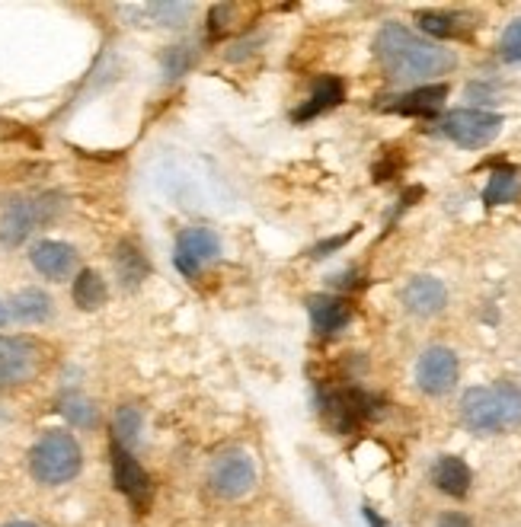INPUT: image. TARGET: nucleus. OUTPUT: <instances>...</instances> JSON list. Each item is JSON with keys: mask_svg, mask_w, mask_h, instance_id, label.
Masks as SVG:
<instances>
[{"mask_svg": "<svg viewBox=\"0 0 521 527\" xmlns=\"http://www.w3.org/2000/svg\"><path fill=\"white\" fill-rule=\"evenodd\" d=\"M374 55L380 67L400 83L432 81L439 74H448L457 64V58L441 45L416 36L403 22H384L374 38Z\"/></svg>", "mask_w": 521, "mask_h": 527, "instance_id": "1", "label": "nucleus"}, {"mask_svg": "<svg viewBox=\"0 0 521 527\" xmlns=\"http://www.w3.org/2000/svg\"><path fill=\"white\" fill-rule=\"evenodd\" d=\"M461 419L470 431H502L521 425V390L508 380L470 387L461 396Z\"/></svg>", "mask_w": 521, "mask_h": 527, "instance_id": "2", "label": "nucleus"}, {"mask_svg": "<svg viewBox=\"0 0 521 527\" xmlns=\"http://www.w3.org/2000/svg\"><path fill=\"white\" fill-rule=\"evenodd\" d=\"M83 454L71 431H45L30 451V470L42 486L71 483L81 473Z\"/></svg>", "mask_w": 521, "mask_h": 527, "instance_id": "3", "label": "nucleus"}, {"mask_svg": "<svg viewBox=\"0 0 521 527\" xmlns=\"http://www.w3.org/2000/svg\"><path fill=\"white\" fill-rule=\"evenodd\" d=\"M502 132V115L486 109H455L448 112L441 122V134L451 138L457 148L480 150L486 144H492Z\"/></svg>", "mask_w": 521, "mask_h": 527, "instance_id": "4", "label": "nucleus"}, {"mask_svg": "<svg viewBox=\"0 0 521 527\" xmlns=\"http://www.w3.org/2000/svg\"><path fill=\"white\" fill-rule=\"evenodd\" d=\"M209 483L215 496L221 498H240L253 489L256 483V463L246 451H227L211 463Z\"/></svg>", "mask_w": 521, "mask_h": 527, "instance_id": "5", "label": "nucleus"}, {"mask_svg": "<svg viewBox=\"0 0 521 527\" xmlns=\"http://www.w3.org/2000/svg\"><path fill=\"white\" fill-rule=\"evenodd\" d=\"M416 384L423 394L445 396L457 384V355L445 345L425 349L416 364Z\"/></svg>", "mask_w": 521, "mask_h": 527, "instance_id": "6", "label": "nucleus"}, {"mask_svg": "<svg viewBox=\"0 0 521 527\" xmlns=\"http://www.w3.org/2000/svg\"><path fill=\"white\" fill-rule=\"evenodd\" d=\"M221 256V240L215 231L209 227H189V231L179 234L176 240V268L189 278L201 272V268L215 262Z\"/></svg>", "mask_w": 521, "mask_h": 527, "instance_id": "7", "label": "nucleus"}, {"mask_svg": "<svg viewBox=\"0 0 521 527\" xmlns=\"http://www.w3.org/2000/svg\"><path fill=\"white\" fill-rule=\"evenodd\" d=\"M38 371V349L30 339L0 336V387L26 384Z\"/></svg>", "mask_w": 521, "mask_h": 527, "instance_id": "8", "label": "nucleus"}, {"mask_svg": "<svg viewBox=\"0 0 521 527\" xmlns=\"http://www.w3.org/2000/svg\"><path fill=\"white\" fill-rule=\"evenodd\" d=\"M45 217H48L45 201H22V199L10 201L7 208H4V215H0V243L4 246L22 243L32 234V227L38 221H45Z\"/></svg>", "mask_w": 521, "mask_h": 527, "instance_id": "9", "label": "nucleus"}, {"mask_svg": "<svg viewBox=\"0 0 521 527\" xmlns=\"http://www.w3.org/2000/svg\"><path fill=\"white\" fill-rule=\"evenodd\" d=\"M112 476H115V486L119 492H125L134 506H144L150 496V480L144 473V467L132 457V451L125 447H112Z\"/></svg>", "mask_w": 521, "mask_h": 527, "instance_id": "10", "label": "nucleus"}, {"mask_svg": "<svg viewBox=\"0 0 521 527\" xmlns=\"http://www.w3.org/2000/svg\"><path fill=\"white\" fill-rule=\"evenodd\" d=\"M30 262L36 266V272L45 275V278L64 282L77 266V250L71 243H61V240H42V243L32 246Z\"/></svg>", "mask_w": 521, "mask_h": 527, "instance_id": "11", "label": "nucleus"}, {"mask_svg": "<svg viewBox=\"0 0 521 527\" xmlns=\"http://www.w3.org/2000/svg\"><path fill=\"white\" fill-rule=\"evenodd\" d=\"M403 304L406 310L416 317H435L439 310H445L448 304V288L432 278V275H416L406 288H403Z\"/></svg>", "mask_w": 521, "mask_h": 527, "instance_id": "12", "label": "nucleus"}, {"mask_svg": "<svg viewBox=\"0 0 521 527\" xmlns=\"http://www.w3.org/2000/svg\"><path fill=\"white\" fill-rule=\"evenodd\" d=\"M307 310H311V323L317 333L329 336V333H339L343 327H349L352 319V307L349 301L343 297H333V294H313L307 301Z\"/></svg>", "mask_w": 521, "mask_h": 527, "instance_id": "13", "label": "nucleus"}, {"mask_svg": "<svg viewBox=\"0 0 521 527\" xmlns=\"http://www.w3.org/2000/svg\"><path fill=\"white\" fill-rule=\"evenodd\" d=\"M448 99V87L445 83H425L419 89H410L406 97H397V103H390V112H400V115H419V119H429L445 106Z\"/></svg>", "mask_w": 521, "mask_h": 527, "instance_id": "14", "label": "nucleus"}, {"mask_svg": "<svg viewBox=\"0 0 521 527\" xmlns=\"http://www.w3.org/2000/svg\"><path fill=\"white\" fill-rule=\"evenodd\" d=\"M432 483L439 486L445 496L464 498L470 492V483H474V473H470V467L461 461V457L445 454V457H439L432 467Z\"/></svg>", "mask_w": 521, "mask_h": 527, "instance_id": "15", "label": "nucleus"}, {"mask_svg": "<svg viewBox=\"0 0 521 527\" xmlns=\"http://www.w3.org/2000/svg\"><path fill=\"white\" fill-rule=\"evenodd\" d=\"M365 396L355 394V390H339V394H329L323 400V412L329 416V422L339 431H349L358 419L365 416Z\"/></svg>", "mask_w": 521, "mask_h": 527, "instance_id": "16", "label": "nucleus"}, {"mask_svg": "<svg viewBox=\"0 0 521 527\" xmlns=\"http://www.w3.org/2000/svg\"><path fill=\"white\" fill-rule=\"evenodd\" d=\"M343 97H346L343 81H339V77H323V81L313 87L311 99H307V103L301 106L298 112H295V122L317 119V115H323V112L336 109V106L343 103Z\"/></svg>", "mask_w": 521, "mask_h": 527, "instance_id": "17", "label": "nucleus"}, {"mask_svg": "<svg viewBox=\"0 0 521 527\" xmlns=\"http://www.w3.org/2000/svg\"><path fill=\"white\" fill-rule=\"evenodd\" d=\"M13 317L22 323H42L52 317V297L38 288H26L13 297Z\"/></svg>", "mask_w": 521, "mask_h": 527, "instance_id": "18", "label": "nucleus"}, {"mask_svg": "<svg viewBox=\"0 0 521 527\" xmlns=\"http://www.w3.org/2000/svg\"><path fill=\"white\" fill-rule=\"evenodd\" d=\"M106 294H109V291H106L103 275L93 272V268H83L74 278V304L81 307V310H97V307H103Z\"/></svg>", "mask_w": 521, "mask_h": 527, "instance_id": "19", "label": "nucleus"}, {"mask_svg": "<svg viewBox=\"0 0 521 527\" xmlns=\"http://www.w3.org/2000/svg\"><path fill=\"white\" fill-rule=\"evenodd\" d=\"M521 192V179L515 170H496L490 176V183H486L483 189V201L486 205H506V201H512L515 195Z\"/></svg>", "mask_w": 521, "mask_h": 527, "instance_id": "20", "label": "nucleus"}, {"mask_svg": "<svg viewBox=\"0 0 521 527\" xmlns=\"http://www.w3.org/2000/svg\"><path fill=\"white\" fill-rule=\"evenodd\" d=\"M115 268H119V278L125 288H134L148 275V262H144V256L132 243H122L115 250Z\"/></svg>", "mask_w": 521, "mask_h": 527, "instance_id": "21", "label": "nucleus"}, {"mask_svg": "<svg viewBox=\"0 0 521 527\" xmlns=\"http://www.w3.org/2000/svg\"><path fill=\"white\" fill-rule=\"evenodd\" d=\"M112 429H115V445L119 447L128 451V447L138 445V438H141V412H138V406H122L115 412Z\"/></svg>", "mask_w": 521, "mask_h": 527, "instance_id": "22", "label": "nucleus"}, {"mask_svg": "<svg viewBox=\"0 0 521 527\" xmlns=\"http://www.w3.org/2000/svg\"><path fill=\"white\" fill-rule=\"evenodd\" d=\"M61 412L71 425H81V429H90V425H97V406L81 394H67L61 400Z\"/></svg>", "mask_w": 521, "mask_h": 527, "instance_id": "23", "label": "nucleus"}, {"mask_svg": "<svg viewBox=\"0 0 521 527\" xmlns=\"http://www.w3.org/2000/svg\"><path fill=\"white\" fill-rule=\"evenodd\" d=\"M419 30L432 38H455L461 26L451 13H423L419 16Z\"/></svg>", "mask_w": 521, "mask_h": 527, "instance_id": "24", "label": "nucleus"}, {"mask_svg": "<svg viewBox=\"0 0 521 527\" xmlns=\"http://www.w3.org/2000/svg\"><path fill=\"white\" fill-rule=\"evenodd\" d=\"M500 55L508 64H521V20L506 26V32H502V38H500Z\"/></svg>", "mask_w": 521, "mask_h": 527, "instance_id": "25", "label": "nucleus"}, {"mask_svg": "<svg viewBox=\"0 0 521 527\" xmlns=\"http://www.w3.org/2000/svg\"><path fill=\"white\" fill-rule=\"evenodd\" d=\"M148 13H154L160 26H183V20L189 16V7L186 4H150Z\"/></svg>", "mask_w": 521, "mask_h": 527, "instance_id": "26", "label": "nucleus"}, {"mask_svg": "<svg viewBox=\"0 0 521 527\" xmlns=\"http://www.w3.org/2000/svg\"><path fill=\"white\" fill-rule=\"evenodd\" d=\"M189 67V52L179 45V48H170V55L164 58V71H167V77H179L183 71Z\"/></svg>", "mask_w": 521, "mask_h": 527, "instance_id": "27", "label": "nucleus"}, {"mask_svg": "<svg viewBox=\"0 0 521 527\" xmlns=\"http://www.w3.org/2000/svg\"><path fill=\"white\" fill-rule=\"evenodd\" d=\"M355 234H358V227H352L349 234H339V237H333V240H323V243L313 246L311 256H313V259H323V256H329V253H333V250H339V246H343V243H349V240L355 237Z\"/></svg>", "mask_w": 521, "mask_h": 527, "instance_id": "28", "label": "nucleus"}, {"mask_svg": "<svg viewBox=\"0 0 521 527\" xmlns=\"http://www.w3.org/2000/svg\"><path fill=\"white\" fill-rule=\"evenodd\" d=\"M439 527H474V521L461 512H445L439 514Z\"/></svg>", "mask_w": 521, "mask_h": 527, "instance_id": "29", "label": "nucleus"}, {"mask_svg": "<svg viewBox=\"0 0 521 527\" xmlns=\"http://www.w3.org/2000/svg\"><path fill=\"white\" fill-rule=\"evenodd\" d=\"M7 527H36V524H30V521H10Z\"/></svg>", "mask_w": 521, "mask_h": 527, "instance_id": "30", "label": "nucleus"}, {"mask_svg": "<svg viewBox=\"0 0 521 527\" xmlns=\"http://www.w3.org/2000/svg\"><path fill=\"white\" fill-rule=\"evenodd\" d=\"M4 323H7V307L0 304V327H4Z\"/></svg>", "mask_w": 521, "mask_h": 527, "instance_id": "31", "label": "nucleus"}]
</instances>
